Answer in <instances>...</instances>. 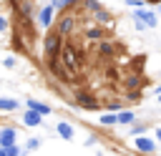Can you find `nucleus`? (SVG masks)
<instances>
[{"instance_id": "1", "label": "nucleus", "mask_w": 161, "mask_h": 156, "mask_svg": "<svg viewBox=\"0 0 161 156\" xmlns=\"http://www.w3.org/2000/svg\"><path fill=\"white\" fill-rule=\"evenodd\" d=\"M60 58H63V63L78 75V70H80V63H83V55L78 53V48L75 45H70V43H65L63 48H60Z\"/></svg>"}, {"instance_id": "2", "label": "nucleus", "mask_w": 161, "mask_h": 156, "mask_svg": "<svg viewBox=\"0 0 161 156\" xmlns=\"http://www.w3.org/2000/svg\"><path fill=\"white\" fill-rule=\"evenodd\" d=\"M48 65H50V73H53L55 78H60V81H75V78H78V75H75V73H73V70H70V68L63 63L60 53L50 55V63H48Z\"/></svg>"}, {"instance_id": "3", "label": "nucleus", "mask_w": 161, "mask_h": 156, "mask_svg": "<svg viewBox=\"0 0 161 156\" xmlns=\"http://www.w3.org/2000/svg\"><path fill=\"white\" fill-rule=\"evenodd\" d=\"M60 48H63V33H48L45 35V43H43V50L48 53V55H55V53H60Z\"/></svg>"}, {"instance_id": "4", "label": "nucleus", "mask_w": 161, "mask_h": 156, "mask_svg": "<svg viewBox=\"0 0 161 156\" xmlns=\"http://www.w3.org/2000/svg\"><path fill=\"white\" fill-rule=\"evenodd\" d=\"M75 23H78V18L68 10L63 18H60V23H58V33H63V35H70L73 33V28H75Z\"/></svg>"}, {"instance_id": "5", "label": "nucleus", "mask_w": 161, "mask_h": 156, "mask_svg": "<svg viewBox=\"0 0 161 156\" xmlns=\"http://www.w3.org/2000/svg\"><path fill=\"white\" fill-rule=\"evenodd\" d=\"M75 101H78L80 106H86V108H96V98H93L88 91H75Z\"/></svg>"}, {"instance_id": "6", "label": "nucleus", "mask_w": 161, "mask_h": 156, "mask_svg": "<svg viewBox=\"0 0 161 156\" xmlns=\"http://www.w3.org/2000/svg\"><path fill=\"white\" fill-rule=\"evenodd\" d=\"M96 53H98V58H106V60H108V58H113V53H116V50H113V45H111V43H106V40H98V48H96Z\"/></svg>"}, {"instance_id": "7", "label": "nucleus", "mask_w": 161, "mask_h": 156, "mask_svg": "<svg viewBox=\"0 0 161 156\" xmlns=\"http://www.w3.org/2000/svg\"><path fill=\"white\" fill-rule=\"evenodd\" d=\"M23 121H25V126H40V113L35 108H28L23 113Z\"/></svg>"}, {"instance_id": "8", "label": "nucleus", "mask_w": 161, "mask_h": 156, "mask_svg": "<svg viewBox=\"0 0 161 156\" xmlns=\"http://www.w3.org/2000/svg\"><path fill=\"white\" fill-rule=\"evenodd\" d=\"M133 18H138V20H143L148 28H153L156 25V15L151 13V10H138V13H133Z\"/></svg>"}, {"instance_id": "9", "label": "nucleus", "mask_w": 161, "mask_h": 156, "mask_svg": "<svg viewBox=\"0 0 161 156\" xmlns=\"http://www.w3.org/2000/svg\"><path fill=\"white\" fill-rule=\"evenodd\" d=\"M136 148H138V151H143V153H151V151L156 148V143H153L151 138H143V136H138V138H136Z\"/></svg>"}, {"instance_id": "10", "label": "nucleus", "mask_w": 161, "mask_h": 156, "mask_svg": "<svg viewBox=\"0 0 161 156\" xmlns=\"http://www.w3.org/2000/svg\"><path fill=\"white\" fill-rule=\"evenodd\" d=\"M15 143V131L13 128H0V146H13Z\"/></svg>"}, {"instance_id": "11", "label": "nucleus", "mask_w": 161, "mask_h": 156, "mask_svg": "<svg viewBox=\"0 0 161 156\" xmlns=\"http://www.w3.org/2000/svg\"><path fill=\"white\" fill-rule=\"evenodd\" d=\"M86 38H88V40H103V38H106V30H103L101 25H93V28L86 30Z\"/></svg>"}, {"instance_id": "12", "label": "nucleus", "mask_w": 161, "mask_h": 156, "mask_svg": "<svg viewBox=\"0 0 161 156\" xmlns=\"http://www.w3.org/2000/svg\"><path fill=\"white\" fill-rule=\"evenodd\" d=\"M53 10H55L53 5H48V8L40 10V25H43V28H48V25L53 23Z\"/></svg>"}, {"instance_id": "13", "label": "nucleus", "mask_w": 161, "mask_h": 156, "mask_svg": "<svg viewBox=\"0 0 161 156\" xmlns=\"http://www.w3.org/2000/svg\"><path fill=\"white\" fill-rule=\"evenodd\" d=\"M93 18H96L98 23H103V25H111V15H108V10H106L103 5H101L96 13H93Z\"/></svg>"}, {"instance_id": "14", "label": "nucleus", "mask_w": 161, "mask_h": 156, "mask_svg": "<svg viewBox=\"0 0 161 156\" xmlns=\"http://www.w3.org/2000/svg\"><path fill=\"white\" fill-rule=\"evenodd\" d=\"M58 133L65 138V141H70L73 138V128H70V123H65V121H60L58 123Z\"/></svg>"}, {"instance_id": "15", "label": "nucleus", "mask_w": 161, "mask_h": 156, "mask_svg": "<svg viewBox=\"0 0 161 156\" xmlns=\"http://www.w3.org/2000/svg\"><path fill=\"white\" fill-rule=\"evenodd\" d=\"M28 108H35L40 116H45V113H50V108L45 106V103H40V101H28Z\"/></svg>"}, {"instance_id": "16", "label": "nucleus", "mask_w": 161, "mask_h": 156, "mask_svg": "<svg viewBox=\"0 0 161 156\" xmlns=\"http://www.w3.org/2000/svg\"><path fill=\"white\" fill-rule=\"evenodd\" d=\"M133 118H136V113H131V111L116 113V121H118V123H133Z\"/></svg>"}, {"instance_id": "17", "label": "nucleus", "mask_w": 161, "mask_h": 156, "mask_svg": "<svg viewBox=\"0 0 161 156\" xmlns=\"http://www.w3.org/2000/svg\"><path fill=\"white\" fill-rule=\"evenodd\" d=\"M75 3H80V0H53L50 5H53L55 10H60V13H63L65 8H70V5H75Z\"/></svg>"}, {"instance_id": "18", "label": "nucleus", "mask_w": 161, "mask_h": 156, "mask_svg": "<svg viewBox=\"0 0 161 156\" xmlns=\"http://www.w3.org/2000/svg\"><path fill=\"white\" fill-rule=\"evenodd\" d=\"M138 86H143V78L141 75H128L126 78V88H138Z\"/></svg>"}, {"instance_id": "19", "label": "nucleus", "mask_w": 161, "mask_h": 156, "mask_svg": "<svg viewBox=\"0 0 161 156\" xmlns=\"http://www.w3.org/2000/svg\"><path fill=\"white\" fill-rule=\"evenodd\" d=\"M15 108H18L15 101H10V98H0V111H15Z\"/></svg>"}, {"instance_id": "20", "label": "nucleus", "mask_w": 161, "mask_h": 156, "mask_svg": "<svg viewBox=\"0 0 161 156\" xmlns=\"http://www.w3.org/2000/svg\"><path fill=\"white\" fill-rule=\"evenodd\" d=\"M101 123H103V126H113V123H118V121H116V113H106V116H101Z\"/></svg>"}, {"instance_id": "21", "label": "nucleus", "mask_w": 161, "mask_h": 156, "mask_svg": "<svg viewBox=\"0 0 161 156\" xmlns=\"http://www.w3.org/2000/svg\"><path fill=\"white\" fill-rule=\"evenodd\" d=\"M28 148H30V151L38 148V138H30V141H28Z\"/></svg>"}, {"instance_id": "22", "label": "nucleus", "mask_w": 161, "mask_h": 156, "mask_svg": "<svg viewBox=\"0 0 161 156\" xmlns=\"http://www.w3.org/2000/svg\"><path fill=\"white\" fill-rule=\"evenodd\" d=\"M128 5H133V8H143V0H128Z\"/></svg>"}, {"instance_id": "23", "label": "nucleus", "mask_w": 161, "mask_h": 156, "mask_svg": "<svg viewBox=\"0 0 161 156\" xmlns=\"http://www.w3.org/2000/svg\"><path fill=\"white\" fill-rule=\"evenodd\" d=\"M3 30H8V20L0 15V33H3Z\"/></svg>"}, {"instance_id": "24", "label": "nucleus", "mask_w": 161, "mask_h": 156, "mask_svg": "<svg viewBox=\"0 0 161 156\" xmlns=\"http://www.w3.org/2000/svg\"><path fill=\"white\" fill-rule=\"evenodd\" d=\"M156 136H158V141H161V128H158V131H156Z\"/></svg>"}, {"instance_id": "25", "label": "nucleus", "mask_w": 161, "mask_h": 156, "mask_svg": "<svg viewBox=\"0 0 161 156\" xmlns=\"http://www.w3.org/2000/svg\"><path fill=\"white\" fill-rule=\"evenodd\" d=\"M158 103H161V91H158Z\"/></svg>"}]
</instances>
